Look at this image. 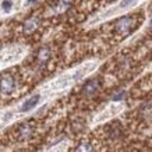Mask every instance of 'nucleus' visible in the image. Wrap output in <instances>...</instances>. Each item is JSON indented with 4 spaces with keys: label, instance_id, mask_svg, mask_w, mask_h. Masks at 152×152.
<instances>
[{
    "label": "nucleus",
    "instance_id": "1",
    "mask_svg": "<svg viewBox=\"0 0 152 152\" xmlns=\"http://www.w3.org/2000/svg\"><path fill=\"white\" fill-rule=\"evenodd\" d=\"M96 67L98 61L83 63V64L77 66L75 69L70 70L64 74H60L53 80H50L49 83L43 84L41 88H38L35 92L27 96L24 101H21L17 106L0 110V130H3L4 127L14 123L15 120L24 117L25 115H29L38 106H41V103L48 102L49 99H53V98L66 92L74 84H77L78 81L85 78L87 75H89Z\"/></svg>",
    "mask_w": 152,
    "mask_h": 152
},
{
    "label": "nucleus",
    "instance_id": "2",
    "mask_svg": "<svg viewBox=\"0 0 152 152\" xmlns=\"http://www.w3.org/2000/svg\"><path fill=\"white\" fill-rule=\"evenodd\" d=\"M24 55H25V49L20 46L10 48L7 50L0 52V70L17 63Z\"/></svg>",
    "mask_w": 152,
    "mask_h": 152
},
{
    "label": "nucleus",
    "instance_id": "3",
    "mask_svg": "<svg viewBox=\"0 0 152 152\" xmlns=\"http://www.w3.org/2000/svg\"><path fill=\"white\" fill-rule=\"evenodd\" d=\"M123 110H124V105H123V103H120V102H113V103H110L106 109H103V110L96 116L95 123L106 121V120H109V119H112V117L117 116L119 113H121Z\"/></svg>",
    "mask_w": 152,
    "mask_h": 152
},
{
    "label": "nucleus",
    "instance_id": "4",
    "mask_svg": "<svg viewBox=\"0 0 152 152\" xmlns=\"http://www.w3.org/2000/svg\"><path fill=\"white\" fill-rule=\"evenodd\" d=\"M15 89V80L13 78V75L6 74L0 78V92L4 95H10L11 92H14Z\"/></svg>",
    "mask_w": 152,
    "mask_h": 152
},
{
    "label": "nucleus",
    "instance_id": "5",
    "mask_svg": "<svg viewBox=\"0 0 152 152\" xmlns=\"http://www.w3.org/2000/svg\"><path fill=\"white\" fill-rule=\"evenodd\" d=\"M130 27V18H123L119 21V25H117V29L120 32H126Z\"/></svg>",
    "mask_w": 152,
    "mask_h": 152
},
{
    "label": "nucleus",
    "instance_id": "6",
    "mask_svg": "<svg viewBox=\"0 0 152 152\" xmlns=\"http://www.w3.org/2000/svg\"><path fill=\"white\" fill-rule=\"evenodd\" d=\"M48 152H67V147H66V144H57Z\"/></svg>",
    "mask_w": 152,
    "mask_h": 152
},
{
    "label": "nucleus",
    "instance_id": "7",
    "mask_svg": "<svg viewBox=\"0 0 152 152\" xmlns=\"http://www.w3.org/2000/svg\"><path fill=\"white\" fill-rule=\"evenodd\" d=\"M77 152H92V148H91V145H88V144H83V145H80L77 148Z\"/></svg>",
    "mask_w": 152,
    "mask_h": 152
},
{
    "label": "nucleus",
    "instance_id": "8",
    "mask_svg": "<svg viewBox=\"0 0 152 152\" xmlns=\"http://www.w3.org/2000/svg\"><path fill=\"white\" fill-rule=\"evenodd\" d=\"M48 55H49V52H48L46 49H43V50L41 52L39 57H41V60H46V59H48Z\"/></svg>",
    "mask_w": 152,
    "mask_h": 152
}]
</instances>
